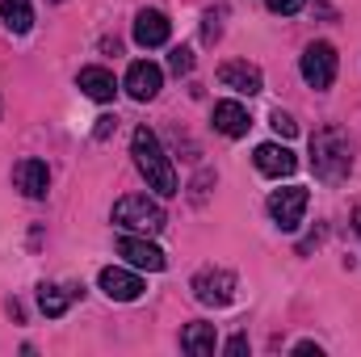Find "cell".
Listing matches in <instances>:
<instances>
[{"mask_svg":"<svg viewBox=\"0 0 361 357\" xmlns=\"http://www.w3.org/2000/svg\"><path fill=\"white\" fill-rule=\"evenodd\" d=\"M130 156H135V169H139L143 181H147V189H156L160 198H173V193L180 189L177 169H173V160L164 156V147H160L156 131L139 126V131H135V139H130Z\"/></svg>","mask_w":361,"mask_h":357,"instance_id":"obj_1","label":"cell"},{"mask_svg":"<svg viewBox=\"0 0 361 357\" xmlns=\"http://www.w3.org/2000/svg\"><path fill=\"white\" fill-rule=\"evenodd\" d=\"M353 169V147L345 139V131L336 126H324L311 135V173L324 181V185H341Z\"/></svg>","mask_w":361,"mask_h":357,"instance_id":"obj_2","label":"cell"},{"mask_svg":"<svg viewBox=\"0 0 361 357\" xmlns=\"http://www.w3.org/2000/svg\"><path fill=\"white\" fill-rule=\"evenodd\" d=\"M114 223L122 227V231H139V236H156V231H164V206L156 202V198H147V193H126V198H118L114 202Z\"/></svg>","mask_w":361,"mask_h":357,"instance_id":"obj_3","label":"cell"},{"mask_svg":"<svg viewBox=\"0 0 361 357\" xmlns=\"http://www.w3.org/2000/svg\"><path fill=\"white\" fill-rule=\"evenodd\" d=\"M193 298L202 307H227L235 298V273L223 265H206L193 273Z\"/></svg>","mask_w":361,"mask_h":357,"instance_id":"obj_4","label":"cell"},{"mask_svg":"<svg viewBox=\"0 0 361 357\" xmlns=\"http://www.w3.org/2000/svg\"><path fill=\"white\" fill-rule=\"evenodd\" d=\"M307 202H311V193H307L302 185L273 189L269 193V219L281 227V231H294V227L302 223V214H307Z\"/></svg>","mask_w":361,"mask_h":357,"instance_id":"obj_5","label":"cell"},{"mask_svg":"<svg viewBox=\"0 0 361 357\" xmlns=\"http://www.w3.org/2000/svg\"><path fill=\"white\" fill-rule=\"evenodd\" d=\"M298 68H302V80L311 89H332V80H336V47L332 42H311L302 51Z\"/></svg>","mask_w":361,"mask_h":357,"instance_id":"obj_6","label":"cell"},{"mask_svg":"<svg viewBox=\"0 0 361 357\" xmlns=\"http://www.w3.org/2000/svg\"><path fill=\"white\" fill-rule=\"evenodd\" d=\"M219 85L231 89V92H244V97H257V92L265 89V76H261V68L248 63V59H227V63L219 68Z\"/></svg>","mask_w":361,"mask_h":357,"instance_id":"obj_7","label":"cell"},{"mask_svg":"<svg viewBox=\"0 0 361 357\" xmlns=\"http://www.w3.org/2000/svg\"><path fill=\"white\" fill-rule=\"evenodd\" d=\"M97 286L114 298V303H135L143 294V277L130 273V269H118V265H105L97 273Z\"/></svg>","mask_w":361,"mask_h":357,"instance_id":"obj_8","label":"cell"},{"mask_svg":"<svg viewBox=\"0 0 361 357\" xmlns=\"http://www.w3.org/2000/svg\"><path fill=\"white\" fill-rule=\"evenodd\" d=\"M118 253H122L135 269H147V273H160V269L169 265V257H164L147 236H122V240H118Z\"/></svg>","mask_w":361,"mask_h":357,"instance_id":"obj_9","label":"cell"},{"mask_svg":"<svg viewBox=\"0 0 361 357\" xmlns=\"http://www.w3.org/2000/svg\"><path fill=\"white\" fill-rule=\"evenodd\" d=\"M160 85H164V72L152 59H139V63L126 68V92L135 101H156L160 97Z\"/></svg>","mask_w":361,"mask_h":357,"instance_id":"obj_10","label":"cell"},{"mask_svg":"<svg viewBox=\"0 0 361 357\" xmlns=\"http://www.w3.org/2000/svg\"><path fill=\"white\" fill-rule=\"evenodd\" d=\"M252 160H257V173H265V177H273V181L290 177V173L298 169V160H294V152H290L286 143H261V147L252 152Z\"/></svg>","mask_w":361,"mask_h":357,"instance_id":"obj_11","label":"cell"},{"mask_svg":"<svg viewBox=\"0 0 361 357\" xmlns=\"http://www.w3.org/2000/svg\"><path fill=\"white\" fill-rule=\"evenodd\" d=\"M169 34H173V21H169L160 8H143V13L135 17V42H139L143 51L164 47V42H169Z\"/></svg>","mask_w":361,"mask_h":357,"instance_id":"obj_12","label":"cell"},{"mask_svg":"<svg viewBox=\"0 0 361 357\" xmlns=\"http://www.w3.org/2000/svg\"><path fill=\"white\" fill-rule=\"evenodd\" d=\"M13 185H17L25 198H47L51 173H47L42 160H17V164H13Z\"/></svg>","mask_w":361,"mask_h":357,"instance_id":"obj_13","label":"cell"},{"mask_svg":"<svg viewBox=\"0 0 361 357\" xmlns=\"http://www.w3.org/2000/svg\"><path fill=\"white\" fill-rule=\"evenodd\" d=\"M248 126H252V118H248V109H244L240 101H219V105H214V131H219V135L244 139Z\"/></svg>","mask_w":361,"mask_h":357,"instance_id":"obj_14","label":"cell"},{"mask_svg":"<svg viewBox=\"0 0 361 357\" xmlns=\"http://www.w3.org/2000/svg\"><path fill=\"white\" fill-rule=\"evenodd\" d=\"M76 85H80V92H85V97H92V101H114V92H118V85H114V72H105V68H80Z\"/></svg>","mask_w":361,"mask_h":357,"instance_id":"obj_15","label":"cell"},{"mask_svg":"<svg viewBox=\"0 0 361 357\" xmlns=\"http://www.w3.org/2000/svg\"><path fill=\"white\" fill-rule=\"evenodd\" d=\"M214 345H219L214 324H189V328L180 332V349H185L189 357H210L214 353Z\"/></svg>","mask_w":361,"mask_h":357,"instance_id":"obj_16","label":"cell"},{"mask_svg":"<svg viewBox=\"0 0 361 357\" xmlns=\"http://www.w3.org/2000/svg\"><path fill=\"white\" fill-rule=\"evenodd\" d=\"M72 298H76V290H68V286H51V282L38 286V307H42V315H51V320H59V315L72 307Z\"/></svg>","mask_w":361,"mask_h":357,"instance_id":"obj_17","label":"cell"},{"mask_svg":"<svg viewBox=\"0 0 361 357\" xmlns=\"http://www.w3.org/2000/svg\"><path fill=\"white\" fill-rule=\"evenodd\" d=\"M0 21H4L13 34H30V25H34L30 0H0Z\"/></svg>","mask_w":361,"mask_h":357,"instance_id":"obj_18","label":"cell"},{"mask_svg":"<svg viewBox=\"0 0 361 357\" xmlns=\"http://www.w3.org/2000/svg\"><path fill=\"white\" fill-rule=\"evenodd\" d=\"M169 68H173L177 76H189V72H193V51H189V47H173V51H169Z\"/></svg>","mask_w":361,"mask_h":357,"instance_id":"obj_19","label":"cell"},{"mask_svg":"<svg viewBox=\"0 0 361 357\" xmlns=\"http://www.w3.org/2000/svg\"><path fill=\"white\" fill-rule=\"evenodd\" d=\"M269 122H273V131H277L281 139H294V135H298V122H294V118H290L286 109H273Z\"/></svg>","mask_w":361,"mask_h":357,"instance_id":"obj_20","label":"cell"},{"mask_svg":"<svg viewBox=\"0 0 361 357\" xmlns=\"http://www.w3.org/2000/svg\"><path fill=\"white\" fill-rule=\"evenodd\" d=\"M265 4H269V13H281V17H294V13H298V8H302L307 0H265Z\"/></svg>","mask_w":361,"mask_h":357,"instance_id":"obj_21","label":"cell"},{"mask_svg":"<svg viewBox=\"0 0 361 357\" xmlns=\"http://www.w3.org/2000/svg\"><path fill=\"white\" fill-rule=\"evenodd\" d=\"M219 34H223V25H219V17H214V13H206V25H202V38H206V42H214Z\"/></svg>","mask_w":361,"mask_h":357,"instance_id":"obj_22","label":"cell"},{"mask_svg":"<svg viewBox=\"0 0 361 357\" xmlns=\"http://www.w3.org/2000/svg\"><path fill=\"white\" fill-rule=\"evenodd\" d=\"M294 353H298V357H311V353L319 357V353H324V349H319L315 341H298V345H294Z\"/></svg>","mask_w":361,"mask_h":357,"instance_id":"obj_23","label":"cell"},{"mask_svg":"<svg viewBox=\"0 0 361 357\" xmlns=\"http://www.w3.org/2000/svg\"><path fill=\"white\" fill-rule=\"evenodd\" d=\"M118 126V118H101V126H97V139H109V131Z\"/></svg>","mask_w":361,"mask_h":357,"instance_id":"obj_24","label":"cell"},{"mask_svg":"<svg viewBox=\"0 0 361 357\" xmlns=\"http://www.w3.org/2000/svg\"><path fill=\"white\" fill-rule=\"evenodd\" d=\"M244 349H248V337H231L227 341V353H244Z\"/></svg>","mask_w":361,"mask_h":357,"instance_id":"obj_25","label":"cell"},{"mask_svg":"<svg viewBox=\"0 0 361 357\" xmlns=\"http://www.w3.org/2000/svg\"><path fill=\"white\" fill-rule=\"evenodd\" d=\"M353 231H357V236H361V206H357V210H353Z\"/></svg>","mask_w":361,"mask_h":357,"instance_id":"obj_26","label":"cell"}]
</instances>
